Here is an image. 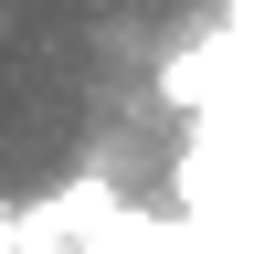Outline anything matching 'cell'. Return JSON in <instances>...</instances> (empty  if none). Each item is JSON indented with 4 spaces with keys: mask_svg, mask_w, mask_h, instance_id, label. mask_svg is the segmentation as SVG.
Segmentation results:
<instances>
[{
    "mask_svg": "<svg viewBox=\"0 0 254 254\" xmlns=\"http://www.w3.org/2000/svg\"><path fill=\"white\" fill-rule=\"evenodd\" d=\"M233 43H244V64H254V0H233Z\"/></svg>",
    "mask_w": 254,
    "mask_h": 254,
    "instance_id": "6da1fadb",
    "label": "cell"
}]
</instances>
